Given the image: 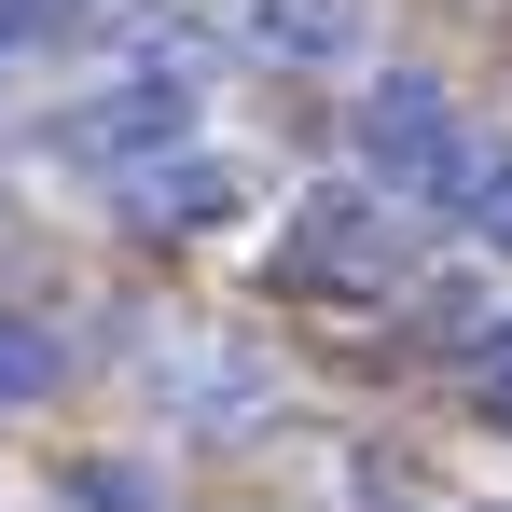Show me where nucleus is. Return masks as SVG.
<instances>
[{
  "label": "nucleus",
  "instance_id": "9d476101",
  "mask_svg": "<svg viewBox=\"0 0 512 512\" xmlns=\"http://www.w3.org/2000/svg\"><path fill=\"white\" fill-rule=\"evenodd\" d=\"M70 499H84V512H167V499H153V471H125V457L70 471Z\"/></svg>",
  "mask_w": 512,
  "mask_h": 512
},
{
  "label": "nucleus",
  "instance_id": "4468645a",
  "mask_svg": "<svg viewBox=\"0 0 512 512\" xmlns=\"http://www.w3.org/2000/svg\"><path fill=\"white\" fill-rule=\"evenodd\" d=\"M485 512H512V499H485Z\"/></svg>",
  "mask_w": 512,
  "mask_h": 512
},
{
  "label": "nucleus",
  "instance_id": "0eeeda50",
  "mask_svg": "<svg viewBox=\"0 0 512 512\" xmlns=\"http://www.w3.org/2000/svg\"><path fill=\"white\" fill-rule=\"evenodd\" d=\"M485 180H499V167H485V153H471V125H457V139H443L402 194H416V208H443V222H471V208H485Z\"/></svg>",
  "mask_w": 512,
  "mask_h": 512
},
{
  "label": "nucleus",
  "instance_id": "39448f33",
  "mask_svg": "<svg viewBox=\"0 0 512 512\" xmlns=\"http://www.w3.org/2000/svg\"><path fill=\"white\" fill-rule=\"evenodd\" d=\"M360 28H374V0H250V42H263V56H291V70L360 56Z\"/></svg>",
  "mask_w": 512,
  "mask_h": 512
},
{
  "label": "nucleus",
  "instance_id": "f8f14e48",
  "mask_svg": "<svg viewBox=\"0 0 512 512\" xmlns=\"http://www.w3.org/2000/svg\"><path fill=\"white\" fill-rule=\"evenodd\" d=\"M471 388H485V416L512 429V319H499V333H485V346H471Z\"/></svg>",
  "mask_w": 512,
  "mask_h": 512
},
{
  "label": "nucleus",
  "instance_id": "6e6552de",
  "mask_svg": "<svg viewBox=\"0 0 512 512\" xmlns=\"http://www.w3.org/2000/svg\"><path fill=\"white\" fill-rule=\"evenodd\" d=\"M346 499H360V512H429V485H416L402 443H360V457H346Z\"/></svg>",
  "mask_w": 512,
  "mask_h": 512
},
{
  "label": "nucleus",
  "instance_id": "423d86ee",
  "mask_svg": "<svg viewBox=\"0 0 512 512\" xmlns=\"http://www.w3.org/2000/svg\"><path fill=\"white\" fill-rule=\"evenodd\" d=\"M56 388H70V346L42 319H0V402H56Z\"/></svg>",
  "mask_w": 512,
  "mask_h": 512
},
{
  "label": "nucleus",
  "instance_id": "7ed1b4c3",
  "mask_svg": "<svg viewBox=\"0 0 512 512\" xmlns=\"http://www.w3.org/2000/svg\"><path fill=\"white\" fill-rule=\"evenodd\" d=\"M111 208H125L139 236H222V222L250 208V180H236V153H167V167L111 180Z\"/></svg>",
  "mask_w": 512,
  "mask_h": 512
},
{
  "label": "nucleus",
  "instance_id": "1a4fd4ad",
  "mask_svg": "<svg viewBox=\"0 0 512 512\" xmlns=\"http://www.w3.org/2000/svg\"><path fill=\"white\" fill-rule=\"evenodd\" d=\"M416 333L429 346H485V291H471V277H429V291H416Z\"/></svg>",
  "mask_w": 512,
  "mask_h": 512
},
{
  "label": "nucleus",
  "instance_id": "9b49d317",
  "mask_svg": "<svg viewBox=\"0 0 512 512\" xmlns=\"http://www.w3.org/2000/svg\"><path fill=\"white\" fill-rule=\"evenodd\" d=\"M14 42H84V14H70V0H0V56H14Z\"/></svg>",
  "mask_w": 512,
  "mask_h": 512
},
{
  "label": "nucleus",
  "instance_id": "f257e3e1",
  "mask_svg": "<svg viewBox=\"0 0 512 512\" xmlns=\"http://www.w3.org/2000/svg\"><path fill=\"white\" fill-rule=\"evenodd\" d=\"M402 250H416V236H402L374 194H333V180H319V194L291 208V236H277V291H388Z\"/></svg>",
  "mask_w": 512,
  "mask_h": 512
},
{
  "label": "nucleus",
  "instance_id": "20e7f679",
  "mask_svg": "<svg viewBox=\"0 0 512 512\" xmlns=\"http://www.w3.org/2000/svg\"><path fill=\"white\" fill-rule=\"evenodd\" d=\"M443 139H457V111H443V84H429V70H388V84L360 97V153H374L388 180H416Z\"/></svg>",
  "mask_w": 512,
  "mask_h": 512
},
{
  "label": "nucleus",
  "instance_id": "f03ea898",
  "mask_svg": "<svg viewBox=\"0 0 512 512\" xmlns=\"http://www.w3.org/2000/svg\"><path fill=\"white\" fill-rule=\"evenodd\" d=\"M56 153H84V167L139 180V167H167V153H194V97H180V84H153V70H125L111 97H84V111L56 125Z\"/></svg>",
  "mask_w": 512,
  "mask_h": 512
},
{
  "label": "nucleus",
  "instance_id": "ddd939ff",
  "mask_svg": "<svg viewBox=\"0 0 512 512\" xmlns=\"http://www.w3.org/2000/svg\"><path fill=\"white\" fill-rule=\"evenodd\" d=\"M471 222H485V250H512V167L485 180V208H471Z\"/></svg>",
  "mask_w": 512,
  "mask_h": 512
}]
</instances>
